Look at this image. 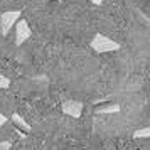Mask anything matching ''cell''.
Listing matches in <instances>:
<instances>
[{
    "label": "cell",
    "instance_id": "obj_1",
    "mask_svg": "<svg viewBox=\"0 0 150 150\" xmlns=\"http://www.w3.org/2000/svg\"><path fill=\"white\" fill-rule=\"evenodd\" d=\"M91 47L95 49L98 54H103V52H113V51H118L122 47V44H118L116 41L110 39L103 34H96L93 39H91Z\"/></svg>",
    "mask_w": 150,
    "mask_h": 150
},
{
    "label": "cell",
    "instance_id": "obj_10",
    "mask_svg": "<svg viewBox=\"0 0 150 150\" xmlns=\"http://www.w3.org/2000/svg\"><path fill=\"white\" fill-rule=\"evenodd\" d=\"M7 122H8V118L4 115V113H0V127H4V125H5Z\"/></svg>",
    "mask_w": 150,
    "mask_h": 150
},
{
    "label": "cell",
    "instance_id": "obj_9",
    "mask_svg": "<svg viewBox=\"0 0 150 150\" xmlns=\"http://www.w3.org/2000/svg\"><path fill=\"white\" fill-rule=\"evenodd\" d=\"M12 147V143L8 142V140H4V142H0V150H10Z\"/></svg>",
    "mask_w": 150,
    "mask_h": 150
},
{
    "label": "cell",
    "instance_id": "obj_4",
    "mask_svg": "<svg viewBox=\"0 0 150 150\" xmlns=\"http://www.w3.org/2000/svg\"><path fill=\"white\" fill-rule=\"evenodd\" d=\"M62 113L68 116H73V118H79L83 113V103L78 101V100H68V101L62 103Z\"/></svg>",
    "mask_w": 150,
    "mask_h": 150
},
{
    "label": "cell",
    "instance_id": "obj_6",
    "mask_svg": "<svg viewBox=\"0 0 150 150\" xmlns=\"http://www.w3.org/2000/svg\"><path fill=\"white\" fill-rule=\"evenodd\" d=\"M118 111H120L118 103H111V105H106V106H101V108H96V113H118Z\"/></svg>",
    "mask_w": 150,
    "mask_h": 150
},
{
    "label": "cell",
    "instance_id": "obj_5",
    "mask_svg": "<svg viewBox=\"0 0 150 150\" xmlns=\"http://www.w3.org/2000/svg\"><path fill=\"white\" fill-rule=\"evenodd\" d=\"M10 120H12V123H14V125H17V128L22 130V132H27V133H29V132L32 130V127H30V125L24 120V116L19 115V113H14V115L10 116Z\"/></svg>",
    "mask_w": 150,
    "mask_h": 150
},
{
    "label": "cell",
    "instance_id": "obj_7",
    "mask_svg": "<svg viewBox=\"0 0 150 150\" xmlns=\"http://www.w3.org/2000/svg\"><path fill=\"white\" fill-rule=\"evenodd\" d=\"M133 138H150V127L137 130L135 133H133Z\"/></svg>",
    "mask_w": 150,
    "mask_h": 150
},
{
    "label": "cell",
    "instance_id": "obj_8",
    "mask_svg": "<svg viewBox=\"0 0 150 150\" xmlns=\"http://www.w3.org/2000/svg\"><path fill=\"white\" fill-rule=\"evenodd\" d=\"M8 86H10V79H8L7 76L0 74V89H7Z\"/></svg>",
    "mask_w": 150,
    "mask_h": 150
},
{
    "label": "cell",
    "instance_id": "obj_3",
    "mask_svg": "<svg viewBox=\"0 0 150 150\" xmlns=\"http://www.w3.org/2000/svg\"><path fill=\"white\" fill-rule=\"evenodd\" d=\"M32 35V30L29 27L25 19H19L15 22V46H22Z\"/></svg>",
    "mask_w": 150,
    "mask_h": 150
},
{
    "label": "cell",
    "instance_id": "obj_11",
    "mask_svg": "<svg viewBox=\"0 0 150 150\" xmlns=\"http://www.w3.org/2000/svg\"><path fill=\"white\" fill-rule=\"evenodd\" d=\"M91 2H93V4H96V5H100V4H101V0H91Z\"/></svg>",
    "mask_w": 150,
    "mask_h": 150
},
{
    "label": "cell",
    "instance_id": "obj_2",
    "mask_svg": "<svg viewBox=\"0 0 150 150\" xmlns=\"http://www.w3.org/2000/svg\"><path fill=\"white\" fill-rule=\"evenodd\" d=\"M22 17L21 10H7L0 15V32L2 35H7L8 30L15 25V22Z\"/></svg>",
    "mask_w": 150,
    "mask_h": 150
}]
</instances>
